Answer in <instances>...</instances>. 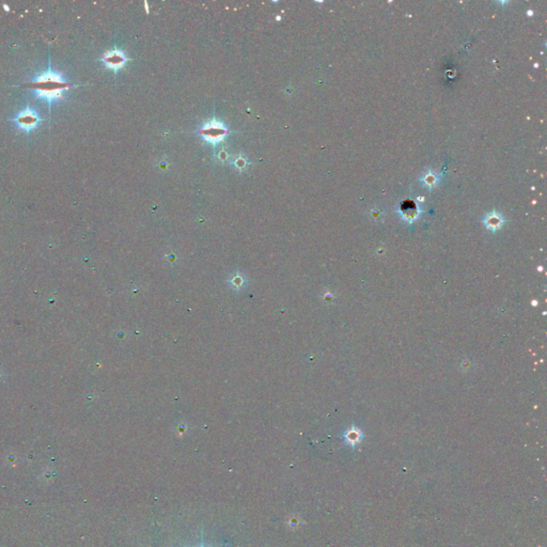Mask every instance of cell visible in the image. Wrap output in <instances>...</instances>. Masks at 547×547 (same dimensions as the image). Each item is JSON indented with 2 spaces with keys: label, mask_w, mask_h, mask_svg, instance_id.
<instances>
[{
  "label": "cell",
  "mask_w": 547,
  "mask_h": 547,
  "mask_svg": "<svg viewBox=\"0 0 547 547\" xmlns=\"http://www.w3.org/2000/svg\"><path fill=\"white\" fill-rule=\"evenodd\" d=\"M128 59L125 53L119 48H113V50L105 52L101 58V62L105 65V68L115 73L123 69Z\"/></svg>",
  "instance_id": "3"
},
{
  "label": "cell",
  "mask_w": 547,
  "mask_h": 547,
  "mask_svg": "<svg viewBox=\"0 0 547 547\" xmlns=\"http://www.w3.org/2000/svg\"><path fill=\"white\" fill-rule=\"evenodd\" d=\"M30 84L32 86H47V85H58V86H63V87H67V86H71L67 83V80H65V78L63 77V75L61 74V73L59 72H56L54 71L52 68H51V61L48 62V69L46 72L44 73H41V74L39 75H36L34 77V79H32L30 81Z\"/></svg>",
  "instance_id": "4"
},
{
  "label": "cell",
  "mask_w": 547,
  "mask_h": 547,
  "mask_svg": "<svg viewBox=\"0 0 547 547\" xmlns=\"http://www.w3.org/2000/svg\"><path fill=\"white\" fill-rule=\"evenodd\" d=\"M74 86H68V87H36L34 89V94L37 99L44 100L48 104V108H52V104L54 102L60 101L63 99V91L68 90Z\"/></svg>",
  "instance_id": "5"
},
{
  "label": "cell",
  "mask_w": 547,
  "mask_h": 547,
  "mask_svg": "<svg viewBox=\"0 0 547 547\" xmlns=\"http://www.w3.org/2000/svg\"><path fill=\"white\" fill-rule=\"evenodd\" d=\"M233 165H234V167L236 169L242 171V170H245V168H246V166L248 165V161L244 156H242V155H239V156H236L234 158Z\"/></svg>",
  "instance_id": "6"
},
{
  "label": "cell",
  "mask_w": 547,
  "mask_h": 547,
  "mask_svg": "<svg viewBox=\"0 0 547 547\" xmlns=\"http://www.w3.org/2000/svg\"><path fill=\"white\" fill-rule=\"evenodd\" d=\"M11 121L21 132L29 134L42 123V118L36 109L27 106L16 113Z\"/></svg>",
  "instance_id": "1"
},
{
  "label": "cell",
  "mask_w": 547,
  "mask_h": 547,
  "mask_svg": "<svg viewBox=\"0 0 547 547\" xmlns=\"http://www.w3.org/2000/svg\"><path fill=\"white\" fill-rule=\"evenodd\" d=\"M228 134L227 126L216 119L210 120L204 124L200 130L199 135L203 138L207 142L216 145L217 143L222 142Z\"/></svg>",
  "instance_id": "2"
}]
</instances>
